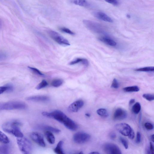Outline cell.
Instances as JSON below:
<instances>
[{"label": "cell", "mask_w": 154, "mask_h": 154, "mask_svg": "<svg viewBox=\"0 0 154 154\" xmlns=\"http://www.w3.org/2000/svg\"><path fill=\"white\" fill-rule=\"evenodd\" d=\"M85 115L88 117H90V115L89 113H86L85 114Z\"/></svg>", "instance_id": "cell-46"}, {"label": "cell", "mask_w": 154, "mask_h": 154, "mask_svg": "<svg viewBox=\"0 0 154 154\" xmlns=\"http://www.w3.org/2000/svg\"><path fill=\"white\" fill-rule=\"evenodd\" d=\"M119 87V83L116 79H114L112 81L111 85V87L115 89H117Z\"/></svg>", "instance_id": "cell-33"}, {"label": "cell", "mask_w": 154, "mask_h": 154, "mask_svg": "<svg viewBox=\"0 0 154 154\" xmlns=\"http://www.w3.org/2000/svg\"><path fill=\"white\" fill-rule=\"evenodd\" d=\"M49 36L58 44L64 46H68L70 45L69 42L58 32L51 30L48 31Z\"/></svg>", "instance_id": "cell-5"}, {"label": "cell", "mask_w": 154, "mask_h": 154, "mask_svg": "<svg viewBox=\"0 0 154 154\" xmlns=\"http://www.w3.org/2000/svg\"><path fill=\"white\" fill-rule=\"evenodd\" d=\"M63 142L62 141H60L57 143L56 147L54 149V152L57 154H64V153L63 149Z\"/></svg>", "instance_id": "cell-18"}, {"label": "cell", "mask_w": 154, "mask_h": 154, "mask_svg": "<svg viewBox=\"0 0 154 154\" xmlns=\"http://www.w3.org/2000/svg\"><path fill=\"white\" fill-rule=\"evenodd\" d=\"M150 139L153 142H154V134H152L150 136Z\"/></svg>", "instance_id": "cell-44"}, {"label": "cell", "mask_w": 154, "mask_h": 154, "mask_svg": "<svg viewBox=\"0 0 154 154\" xmlns=\"http://www.w3.org/2000/svg\"><path fill=\"white\" fill-rule=\"evenodd\" d=\"M26 100L35 102H43L49 100L48 97L45 96H35L29 97L26 99Z\"/></svg>", "instance_id": "cell-14"}, {"label": "cell", "mask_w": 154, "mask_h": 154, "mask_svg": "<svg viewBox=\"0 0 154 154\" xmlns=\"http://www.w3.org/2000/svg\"><path fill=\"white\" fill-rule=\"evenodd\" d=\"M10 142L8 137L3 133L0 131V142L7 144Z\"/></svg>", "instance_id": "cell-23"}, {"label": "cell", "mask_w": 154, "mask_h": 154, "mask_svg": "<svg viewBox=\"0 0 154 154\" xmlns=\"http://www.w3.org/2000/svg\"><path fill=\"white\" fill-rule=\"evenodd\" d=\"M142 97L149 101H152L154 100V95L153 94H145L143 95Z\"/></svg>", "instance_id": "cell-30"}, {"label": "cell", "mask_w": 154, "mask_h": 154, "mask_svg": "<svg viewBox=\"0 0 154 154\" xmlns=\"http://www.w3.org/2000/svg\"><path fill=\"white\" fill-rule=\"evenodd\" d=\"M27 107L23 102L19 101H11L6 102H0V110L13 109H23Z\"/></svg>", "instance_id": "cell-3"}, {"label": "cell", "mask_w": 154, "mask_h": 154, "mask_svg": "<svg viewBox=\"0 0 154 154\" xmlns=\"http://www.w3.org/2000/svg\"><path fill=\"white\" fill-rule=\"evenodd\" d=\"M10 146L7 144L0 146V154H7L9 153Z\"/></svg>", "instance_id": "cell-21"}, {"label": "cell", "mask_w": 154, "mask_h": 154, "mask_svg": "<svg viewBox=\"0 0 154 154\" xmlns=\"http://www.w3.org/2000/svg\"><path fill=\"white\" fill-rule=\"evenodd\" d=\"M127 116V112L121 108H118L115 111L113 114V118L117 120H121L125 119Z\"/></svg>", "instance_id": "cell-11"}, {"label": "cell", "mask_w": 154, "mask_h": 154, "mask_svg": "<svg viewBox=\"0 0 154 154\" xmlns=\"http://www.w3.org/2000/svg\"><path fill=\"white\" fill-rule=\"evenodd\" d=\"M117 130L124 136H128L133 129L128 124L125 123L117 124L115 125Z\"/></svg>", "instance_id": "cell-8"}, {"label": "cell", "mask_w": 154, "mask_h": 154, "mask_svg": "<svg viewBox=\"0 0 154 154\" xmlns=\"http://www.w3.org/2000/svg\"><path fill=\"white\" fill-rule=\"evenodd\" d=\"M141 109V106L140 103L139 102L136 103L132 107V111L135 114H138L140 112Z\"/></svg>", "instance_id": "cell-26"}, {"label": "cell", "mask_w": 154, "mask_h": 154, "mask_svg": "<svg viewBox=\"0 0 154 154\" xmlns=\"http://www.w3.org/2000/svg\"><path fill=\"white\" fill-rule=\"evenodd\" d=\"M45 136L48 141L51 144L55 142V138L51 132L47 131L45 133Z\"/></svg>", "instance_id": "cell-17"}, {"label": "cell", "mask_w": 154, "mask_h": 154, "mask_svg": "<svg viewBox=\"0 0 154 154\" xmlns=\"http://www.w3.org/2000/svg\"><path fill=\"white\" fill-rule=\"evenodd\" d=\"M42 114L46 117L57 120L70 130L75 131L78 128L75 122L60 110H56L51 112H43Z\"/></svg>", "instance_id": "cell-1"}, {"label": "cell", "mask_w": 154, "mask_h": 154, "mask_svg": "<svg viewBox=\"0 0 154 154\" xmlns=\"http://www.w3.org/2000/svg\"><path fill=\"white\" fill-rule=\"evenodd\" d=\"M78 63H81L85 66H87L89 65L88 60L87 59L79 58L72 61L69 63V64L73 65Z\"/></svg>", "instance_id": "cell-15"}, {"label": "cell", "mask_w": 154, "mask_h": 154, "mask_svg": "<svg viewBox=\"0 0 154 154\" xmlns=\"http://www.w3.org/2000/svg\"><path fill=\"white\" fill-rule=\"evenodd\" d=\"M84 104V102L82 100H77L69 105L68 110L71 112H76L83 106Z\"/></svg>", "instance_id": "cell-12"}, {"label": "cell", "mask_w": 154, "mask_h": 154, "mask_svg": "<svg viewBox=\"0 0 154 154\" xmlns=\"http://www.w3.org/2000/svg\"><path fill=\"white\" fill-rule=\"evenodd\" d=\"M6 86L7 87V92H10L13 91V86L10 84L7 85Z\"/></svg>", "instance_id": "cell-38"}, {"label": "cell", "mask_w": 154, "mask_h": 154, "mask_svg": "<svg viewBox=\"0 0 154 154\" xmlns=\"http://www.w3.org/2000/svg\"><path fill=\"white\" fill-rule=\"evenodd\" d=\"M91 138L88 134L83 132H78L73 136L74 141L78 144H83L88 141Z\"/></svg>", "instance_id": "cell-6"}, {"label": "cell", "mask_w": 154, "mask_h": 154, "mask_svg": "<svg viewBox=\"0 0 154 154\" xmlns=\"http://www.w3.org/2000/svg\"><path fill=\"white\" fill-rule=\"evenodd\" d=\"M145 128L148 130H151L153 128V125L149 122H146L144 125Z\"/></svg>", "instance_id": "cell-34"}, {"label": "cell", "mask_w": 154, "mask_h": 154, "mask_svg": "<svg viewBox=\"0 0 154 154\" xmlns=\"http://www.w3.org/2000/svg\"><path fill=\"white\" fill-rule=\"evenodd\" d=\"M150 151L151 154H154V146L152 142L150 143Z\"/></svg>", "instance_id": "cell-41"}, {"label": "cell", "mask_w": 154, "mask_h": 154, "mask_svg": "<svg viewBox=\"0 0 154 154\" xmlns=\"http://www.w3.org/2000/svg\"><path fill=\"white\" fill-rule=\"evenodd\" d=\"M72 2L76 5L83 7H87L89 5V3L86 0H72Z\"/></svg>", "instance_id": "cell-20"}, {"label": "cell", "mask_w": 154, "mask_h": 154, "mask_svg": "<svg viewBox=\"0 0 154 154\" xmlns=\"http://www.w3.org/2000/svg\"><path fill=\"white\" fill-rule=\"evenodd\" d=\"M7 90V87L6 86H0V94L6 91Z\"/></svg>", "instance_id": "cell-39"}, {"label": "cell", "mask_w": 154, "mask_h": 154, "mask_svg": "<svg viewBox=\"0 0 154 154\" xmlns=\"http://www.w3.org/2000/svg\"><path fill=\"white\" fill-rule=\"evenodd\" d=\"M39 128L56 133H59L60 131V130L57 128L48 125H43L41 126Z\"/></svg>", "instance_id": "cell-19"}, {"label": "cell", "mask_w": 154, "mask_h": 154, "mask_svg": "<svg viewBox=\"0 0 154 154\" xmlns=\"http://www.w3.org/2000/svg\"><path fill=\"white\" fill-rule=\"evenodd\" d=\"M105 1L113 5H116L118 4L117 0H104Z\"/></svg>", "instance_id": "cell-37"}, {"label": "cell", "mask_w": 154, "mask_h": 154, "mask_svg": "<svg viewBox=\"0 0 154 154\" xmlns=\"http://www.w3.org/2000/svg\"><path fill=\"white\" fill-rule=\"evenodd\" d=\"M7 57V54L5 53L0 52V61L4 60Z\"/></svg>", "instance_id": "cell-36"}, {"label": "cell", "mask_w": 154, "mask_h": 154, "mask_svg": "<svg viewBox=\"0 0 154 154\" xmlns=\"http://www.w3.org/2000/svg\"><path fill=\"white\" fill-rule=\"evenodd\" d=\"M129 138L132 140H133L134 137V133L133 130H132L129 135L128 136Z\"/></svg>", "instance_id": "cell-40"}, {"label": "cell", "mask_w": 154, "mask_h": 154, "mask_svg": "<svg viewBox=\"0 0 154 154\" xmlns=\"http://www.w3.org/2000/svg\"><path fill=\"white\" fill-rule=\"evenodd\" d=\"M94 16L99 19L103 21L112 23V20L105 13L101 12H97L94 13Z\"/></svg>", "instance_id": "cell-13"}, {"label": "cell", "mask_w": 154, "mask_h": 154, "mask_svg": "<svg viewBox=\"0 0 154 154\" xmlns=\"http://www.w3.org/2000/svg\"><path fill=\"white\" fill-rule=\"evenodd\" d=\"M135 101V100L134 99H131L129 101V105H131L134 103Z\"/></svg>", "instance_id": "cell-43"}, {"label": "cell", "mask_w": 154, "mask_h": 154, "mask_svg": "<svg viewBox=\"0 0 154 154\" xmlns=\"http://www.w3.org/2000/svg\"><path fill=\"white\" fill-rule=\"evenodd\" d=\"M109 137L111 139L114 140L116 137V135L114 132H112L109 135Z\"/></svg>", "instance_id": "cell-42"}, {"label": "cell", "mask_w": 154, "mask_h": 154, "mask_svg": "<svg viewBox=\"0 0 154 154\" xmlns=\"http://www.w3.org/2000/svg\"><path fill=\"white\" fill-rule=\"evenodd\" d=\"M63 82V80L61 79H56L52 81L51 83V85L54 87H58L62 85Z\"/></svg>", "instance_id": "cell-27"}, {"label": "cell", "mask_w": 154, "mask_h": 154, "mask_svg": "<svg viewBox=\"0 0 154 154\" xmlns=\"http://www.w3.org/2000/svg\"><path fill=\"white\" fill-rule=\"evenodd\" d=\"M48 85V83L45 80H43L36 87L37 90H40L46 87Z\"/></svg>", "instance_id": "cell-28"}, {"label": "cell", "mask_w": 154, "mask_h": 154, "mask_svg": "<svg viewBox=\"0 0 154 154\" xmlns=\"http://www.w3.org/2000/svg\"><path fill=\"white\" fill-rule=\"evenodd\" d=\"M28 68L30 70L35 74L43 77L45 76L44 74L42 73L40 70L37 68L30 66H28Z\"/></svg>", "instance_id": "cell-29"}, {"label": "cell", "mask_w": 154, "mask_h": 154, "mask_svg": "<svg viewBox=\"0 0 154 154\" xmlns=\"http://www.w3.org/2000/svg\"><path fill=\"white\" fill-rule=\"evenodd\" d=\"M99 39L100 41L111 46H114L117 44L115 41L109 37H102L99 38Z\"/></svg>", "instance_id": "cell-16"}, {"label": "cell", "mask_w": 154, "mask_h": 154, "mask_svg": "<svg viewBox=\"0 0 154 154\" xmlns=\"http://www.w3.org/2000/svg\"><path fill=\"white\" fill-rule=\"evenodd\" d=\"M1 22L0 21V27H1Z\"/></svg>", "instance_id": "cell-47"}, {"label": "cell", "mask_w": 154, "mask_h": 154, "mask_svg": "<svg viewBox=\"0 0 154 154\" xmlns=\"http://www.w3.org/2000/svg\"><path fill=\"white\" fill-rule=\"evenodd\" d=\"M83 22L85 26L91 31L96 32L102 31L101 26L97 23L87 20H83Z\"/></svg>", "instance_id": "cell-9"}, {"label": "cell", "mask_w": 154, "mask_h": 154, "mask_svg": "<svg viewBox=\"0 0 154 154\" xmlns=\"http://www.w3.org/2000/svg\"><path fill=\"white\" fill-rule=\"evenodd\" d=\"M135 71L137 72H152L154 70L153 66H147L140 68L135 69Z\"/></svg>", "instance_id": "cell-25"}, {"label": "cell", "mask_w": 154, "mask_h": 154, "mask_svg": "<svg viewBox=\"0 0 154 154\" xmlns=\"http://www.w3.org/2000/svg\"><path fill=\"white\" fill-rule=\"evenodd\" d=\"M139 90V87L136 85L125 87L123 88V90L126 92H137Z\"/></svg>", "instance_id": "cell-22"}, {"label": "cell", "mask_w": 154, "mask_h": 154, "mask_svg": "<svg viewBox=\"0 0 154 154\" xmlns=\"http://www.w3.org/2000/svg\"><path fill=\"white\" fill-rule=\"evenodd\" d=\"M17 140L19 148L21 152L25 154L30 153L32 149V146L28 139L23 137H17Z\"/></svg>", "instance_id": "cell-4"}, {"label": "cell", "mask_w": 154, "mask_h": 154, "mask_svg": "<svg viewBox=\"0 0 154 154\" xmlns=\"http://www.w3.org/2000/svg\"><path fill=\"white\" fill-rule=\"evenodd\" d=\"M60 30L62 32L71 35H74L75 34V33L74 32L71 31L69 29L66 27H61L60 28Z\"/></svg>", "instance_id": "cell-31"}, {"label": "cell", "mask_w": 154, "mask_h": 154, "mask_svg": "<svg viewBox=\"0 0 154 154\" xmlns=\"http://www.w3.org/2000/svg\"><path fill=\"white\" fill-rule=\"evenodd\" d=\"M90 154H99L100 153L97 152H91L90 153Z\"/></svg>", "instance_id": "cell-45"}, {"label": "cell", "mask_w": 154, "mask_h": 154, "mask_svg": "<svg viewBox=\"0 0 154 154\" xmlns=\"http://www.w3.org/2000/svg\"><path fill=\"white\" fill-rule=\"evenodd\" d=\"M141 141V135L140 132L138 131L137 133L136 142L137 143H139Z\"/></svg>", "instance_id": "cell-35"}, {"label": "cell", "mask_w": 154, "mask_h": 154, "mask_svg": "<svg viewBox=\"0 0 154 154\" xmlns=\"http://www.w3.org/2000/svg\"><path fill=\"white\" fill-rule=\"evenodd\" d=\"M119 139L125 148L126 149H128V143L126 140L122 137H120Z\"/></svg>", "instance_id": "cell-32"}, {"label": "cell", "mask_w": 154, "mask_h": 154, "mask_svg": "<svg viewBox=\"0 0 154 154\" xmlns=\"http://www.w3.org/2000/svg\"><path fill=\"white\" fill-rule=\"evenodd\" d=\"M97 113L99 115L103 117H107L109 116L107 111L104 108L98 109L97 111Z\"/></svg>", "instance_id": "cell-24"}, {"label": "cell", "mask_w": 154, "mask_h": 154, "mask_svg": "<svg viewBox=\"0 0 154 154\" xmlns=\"http://www.w3.org/2000/svg\"><path fill=\"white\" fill-rule=\"evenodd\" d=\"M103 149L106 153L109 154H121L122 152L116 144L110 143H106L103 146Z\"/></svg>", "instance_id": "cell-7"}, {"label": "cell", "mask_w": 154, "mask_h": 154, "mask_svg": "<svg viewBox=\"0 0 154 154\" xmlns=\"http://www.w3.org/2000/svg\"><path fill=\"white\" fill-rule=\"evenodd\" d=\"M21 123L17 120H12L4 123L2 125L3 131L11 134L17 137H23L20 128Z\"/></svg>", "instance_id": "cell-2"}, {"label": "cell", "mask_w": 154, "mask_h": 154, "mask_svg": "<svg viewBox=\"0 0 154 154\" xmlns=\"http://www.w3.org/2000/svg\"><path fill=\"white\" fill-rule=\"evenodd\" d=\"M30 136L32 139L39 146L43 147L45 146L44 137L41 133L37 132H33L31 134Z\"/></svg>", "instance_id": "cell-10"}]
</instances>
